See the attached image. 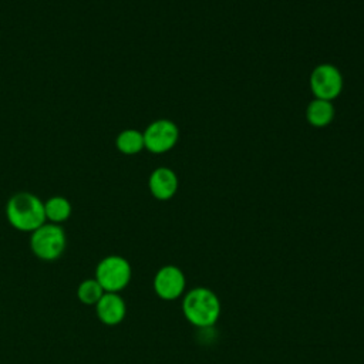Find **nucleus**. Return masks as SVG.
<instances>
[{
	"label": "nucleus",
	"mask_w": 364,
	"mask_h": 364,
	"mask_svg": "<svg viewBox=\"0 0 364 364\" xmlns=\"http://www.w3.org/2000/svg\"><path fill=\"white\" fill-rule=\"evenodd\" d=\"M132 269L129 262L118 255H109L101 259L95 267V280L105 293H119L131 280Z\"/></svg>",
	"instance_id": "nucleus-4"
},
{
	"label": "nucleus",
	"mask_w": 364,
	"mask_h": 364,
	"mask_svg": "<svg viewBox=\"0 0 364 364\" xmlns=\"http://www.w3.org/2000/svg\"><path fill=\"white\" fill-rule=\"evenodd\" d=\"M104 293V289L95 279H85L77 287V297L85 306H95Z\"/></svg>",
	"instance_id": "nucleus-13"
},
{
	"label": "nucleus",
	"mask_w": 364,
	"mask_h": 364,
	"mask_svg": "<svg viewBox=\"0 0 364 364\" xmlns=\"http://www.w3.org/2000/svg\"><path fill=\"white\" fill-rule=\"evenodd\" d=\"M336 109L333 101L313 98L306 108V119L311 127L323 128L333 122Z\"/></svg>",
	"instance_id": "nucleus-10"
},
{
	"label": "nucleus",
	"mask_w": 364,
	"mask_h": 364,
	"mask_svg": "<svg viewBox=\"0 0 364 364\" xmlns=\"http://www.w3.org/2000/svg\"><path fill=\"white\" fill-rule=\"evenodd\" d=\"M179 179L176 173L166 166L154 169L148 179V188L151 195L158 200H169L178 192Z\"/></svg>",
	"instance_id": "nucleus-8"
},
{
	"label": "nucleus",
	"mask_w": 364,
	"mask_h": 364,
	"mask_svg": "<svg viewBox=\"0 0 364 364\" xmlns=\"http://www.w3.org/2000/svg\"><path fill=\"white\" fill-rule=\"evenodd\" d=\"M219 297L206 287H195L189 290L182 300V311L185 318L196 327H210L220 316Z\"/></svg>",
	"instance_id": "nucleus-2"
},
{
	"label": "nucleus",
	"mask_w": 364,
	"mask_h": 364,
	"mask_svg": "<svg viewBox=\"0 0 364 364\" xmlns=\"http://www.w3.org/2000/svg\"><path fill=\"white\" fill-rule=\"evenodd\" d=\"M67 245L65 232L60 225L44 223L30 236V249L36 257L44 262L58 259Z\"/></svg>",
	"instance_id": "nucleus-3"
},
{
	"label": "nucleus",
	"mask_w": 364,
	"mask_h": 364,
	"mask_svg": "<svg viewBox=\"0 0 364 364\" xmlns=\"http://www.w3.org/2000/svg\"><path fill=\"white\" fill-rule=\"evenodd\" d=\"M343 84V74L334 64L321 63L310 73L309 85L314 98L334 101L341 94Z\"/></svg>",
	"instance_id": "nucleus-5"
},
{
	"label": "nucleus",
	"mask_w": 364,
	"mask_h": 364,
	"mask_svg": "<svg viewBox=\"0 0 364 364\" xmlns=\"http://www.w3.org/2000/svg\"><path fill=\"white\" fill-rule=\"evenodd\" d=\"M95 313L98 320L105 326H117L125 318V300L118 293H104L95 304Z\"/></svg>",
	"instance_id": "nucleus-9"
},
{
	"label": "nucleus",
	"mask_w": 364,
	"mask_h": 364,
	"mask_svg": "<svg viewBox=\"0 0 364 364\" xmlns=\"http://www.w3.org/2000/svg\"><path fill=\"white\" fill-rule=\"evenodd\" d=\"M142 134L145 149L152 154H165L171 151L179 139L178 125L166 118L152 121Z\"/></svg>",
	"instance_id": "nucleus-6"
},
{
	"label": "nucleus",
	"mask_w": 364,
	"mask_h": 364,
	"mask_svg": "<svg viewBox=\"0 0 364 364\" xmlns=\"http://www.w3.org/2000/svg\"><path fill=\"white\" fill-rule=\"evenodd\" d=\"M186 286L183 272L173 266L166 264L161 267L154 277V290L162 300H175L182 296Z\"/></svg>",
	"instance_id": "nucleus-7"
},
{
	"label": "nucleus",
	"mask_w": 364,
	"mask_h": 364,
	"mask_svg": "<svg viewBox=\"0 0 364 364\" xmlns=\"http://www.w3.org/2000/svg\"><path fill=\"white\" fill-rule=\"evenodd\" d=\"M46 219L50 223L60 225L65 222L71 215V203L64 196H51L44 202Z\"/></svg>",
	"instance_id": "nucleus-12"
},
{
	"label": "nucleus",
	"mask_w": 364,
	"mask_h": 364,
	"mask_svg": "<svg viewBox=\"0 0 364 364\" xmlns=\"http://www.w3.org/2000/svg\"><path fill=\"white\" fill-rule=\"evenodd\" d=\"M115 145H117V149L124 155L139 154L145 148L144 134L134 128L124 129L118 134L115 139Z\"/></svg>",
	"instance_id": "nucleus-11"
},
{
	"label": "nucleus",
	"mask_w": 364,
	"mask_h": 364,
	"mask_svg": "<svg viewBox=\"0 0 364 364\" xmlns=\"http://www.w3.org/2000/svg\"><path fill=\"white\" fill-rule=\"evenodd\" d=\"M6 216L14 229L30 233L47 220L44 202L30 192H18L13 195L6 205Z\"/></svg>",
	"instance_id": "nucleus-1"
}]
</instances>
